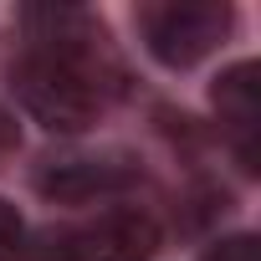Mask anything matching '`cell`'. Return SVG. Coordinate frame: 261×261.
I'll use <instances>...</instances> for the list:
<instances>
[{
	"instance_id": "6da1fadb",
	"label": "cell",
	"mask_w": 261,
	"mask_h": 261,
	"mask_svg": "<svg viewBox=\"0 0 261 261\" xmlns=\"http://www.w3.org/2000/svg\"><path fill=\"white\" fill-rule=\"evenodd\" d=\"M26 46L11 67L21 108L51 134L92 128L123 92V57L113 51L102 21L77 6H36L21 16Z\"/></svg>"
},
{
	"instance_id": "7a4b0ae2",
	"label": "cell",
	"mask_w": 261,
	"mask_h": 261,
	"mask_svg": "<svg viewBox=\"0 0 261 261\" xmlns=\"http://www.w3.org/2000/svg\"><path fill=\"white\" fill-rule=\"evenodd\" d=\"M159 220L139 205H108L77 225H62V230H46L41 246H26L16 251V261H154L159 256Z\"/></svg>"
},
{
	"instance_id": "3957f363",
	"label": "cell",
	"mask_w": 261,
	"mask_h": 261,
	"mask_svg": "<svg viewBox=\"0 0 261 261\" xmlns=\"http://www.w3.org/2000/svg\"><path fill=\"white\" fill-rule=\"evenodd\" d=\"M230 26H236V11L225 0H164V6H144L139 11L144 51L159 67H169V72L200 67L210 51L225 46Z\"/></svg>"
},
{
	"instance_id": "277c9868",
	"label": "cell",
	"mask_w": 261,
	"mask_h": 261,
	"mask_svg": "<svg viewBox=\"0 0 261 261\" xmlns=\"http://www.w3.org/2000/svg\"><path fill=\"white\" fill-rule=\"evenodd\" d=\"M144 169L128 154H62L36 169V190L57 205H92V200H118L134 190Z\"/></svg>"
},
{
	"instance_id": "5b68a950",
	"label": "cell",
	"mask_w": 261,
	"mask_h": 261,
	"mask_svg": "<svg viewBox=\"0 0 261 261\" xmlns=\"http://www.w3.org/2000/svg\"><path fill=\"white\" fill-rule=\"evenodd\" d=\"M210 102L220 113V128H225L241 169L256 174V164H261V67L256 62L225 67L210 87Z\"/></svg>"
},
{
	"instance_id": "8992f818",
	"label": "cell",
	"mask_w": 261,
	"mask_h": 261,
	"mask_svg": "<svg viewBox=\"0 0 261 261\" xmlns=\"http://www.w3.org/2000/svg\"><path fill=\"white\" fill-rule=\"evenodd\" d=\"M21 241H26V220H21V210H16L11 200H0V261H16Z\"/></svg>"
},
{
	"instance_id": "52a82bcc",
	"label": "cell",
	"mask_w": 261,
	"mask_h": 261,
	"mask_svg": "<svg viewBox=\"0 0 261 261\" xmlns=\"http://www.w3.org/2000/svg\"><path fill=\"white\" fill-rule=\"evenodd\" d=\"M200 261H256V236H225V241H215Z\"/></svg>"
},
{
	"instance_id": "ba28073f",
	"label": "cell",
	"mask_w": 261,
	"mask_h": 261,
	"mask_svg": "<svg viewBox=\"0 0 261 261\" xmlns=\"http://www.w3.org/2000/svg\"><path fill=\"white\" fill-rule=\"evenodd\" d=\"M16 144H21V128H16V118L0 108V159L6 154H16Z\"/></svg>"
}]
</instances>
